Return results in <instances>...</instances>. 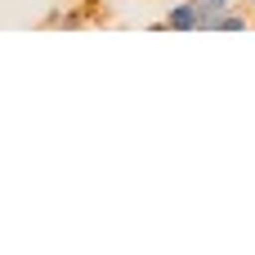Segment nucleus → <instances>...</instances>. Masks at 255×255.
<instances>
[{"label":"nucleus","mask_w":255,"mask_h":255,"mask_svg":"<svg viewBox=\"0 0 255 255\" xmlns=\"http://www.w3.org/2000/svg\"><path fill=\"white\" fill-rule=\"evenodd\" d=\"M161 27H166V31H202V4H197V0L170 4L166 18H161Z\"/></svg>","instance_id":"obj_1"},{"label":"nucleus","mask_w":255,"mask_h":255,"mask_svg":"<svg viewBox=\"0 0 255 255\" xmlns=\"http://www.w3.org/2000/svg\"><path fill=\"white\" fill-rule=\"evenodd\" d=\"M211 31H247V13H238V9H224V13L211 22Z\"/></svg>","instance_id":"obj_2"},{"label":"nucleus","mask_w":255,"mask_h":255,"mask_svg":"<svg viewBox=\"0 0 255 255\" xmlns=\"http://www.w3.org/2000/svg\"><path fill=\"white\" fill-rule=\"evenodd\" d=\"M251 13H255V9H251Z\"/></svg>","instance_id":"obj_3"}]
</instances>
